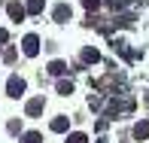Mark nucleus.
<instances>
[{
  "instance_id": "obj_1",
  "label": "nucleus",
  "mask_w": 149,
  "mask_h": 143,
  "mask_svg": "<svg viewBox=\"0 0 149 143\" xmlns=\"http://www.w3.org/2000/svg\"><path fill=\"white\" fill-rule=\"evenodd\" d=\"M6 91H9V98H22V94H24V79L9 76V82H6Z\"/></svg>"
},
{
  "instance_id": "obj_2",
  "label": "nucleus",
  "mask_w": 149,
  "mask_h": 143,
  "mask_svg": "<svg viewBox=\"0 0 149 143\" xmlns=\"http://www.w3.org/2000/svg\"><path fill=\"white\" fill-rule=\"evenodd\" d=\"M22 49H24V55H37V52H40V40L33 37V33H28L24 43H22Z\"/></svg>"
},
{
  "instance_id": "obj_3",
  "label": "nucleus",
  "mask_w": 149,
  "mask_h": 143,
  "mask_svg": "<svg viewBox=\"0 0 149 143\" xmlns=\"http://www.w3.org/2000/svg\"><path fill=\"white\" fill-rule=\"evenodd\" d=\"M43 107H46L43 98H33V100H28V107H24V110H28V116H40V113H43Z\"/></svg>"
},
{
  "instance_id": "obj_4",
  "label": "nucleus",
  "mask_w": 149,
  "mask_h": 143,
  "mask_svg": "<svg viewBox=\"0 0 149 143\" xmlns=\"http://www.w3.org/2000/svg\"><path fill=\"white\" fill-rule=\"evenodd\" d=\"M134 137H137V140L149 137V122H137V125H134Z\"/></svg>"
},
{
  "instance_id": "obj_5",
  "label": "nucleus",
  "mask_w": 149,
  "mask_h": 143,
  "mask_svg": "<svg viewBox=\"0 0 149 143\" xmlns=\"http://www.w3.org/2000/svg\"><path fill=\"white\" fill-rule=\"evenodd\" d=\"M82 61H85V64H97V61H100V52H97V49H91V46H88V49L82 52Z\"/></svg>"
},
{
  "instance_id": "obj_6",
  "label": "nucleus",
  "mask_w": 149,
  "mask_h": 143,
  "mask_svg": "<svg viewBox=\"0 0 149 143\" xmlns=\"http://www.w3.org/2000/svg\"><path fill=\"white\" fill-rule=\"evenodd\" d=\"M6 9H9V15L15 18V22H22V18H24V6H22V3H9Z\"/></svg>"
},
{
  "instance_id": "obj_7",
  "label": "nucleus",
  "mask_w": 149,
  "mask_h": 143,
  "mask_svg": "<svg viewBox=\"0 0 149 143\" xmlns=\"http://www.w3.org/2000/svg\"><path fill=\"white\" fill-rule=\"evenodd\" d=\"M67 125H70V119H64V116L52 119V131H58V134H64V131H67Z\"/></svg>"
},
{
  "instance_id": "obj_8",
  "label": "nucleus",
  "mask_w": 149,
  "mask_h": 143,
  "mask_svg": "<svg viewBox=\"0 0 149 143\" xmlns=\"http://www.w3.org/2000/svg\"><path fill=\"white\" fill-rule=\"evenodd\" d=\"M49 73H52V76H64V73H67V64H64V61H52V64H49Z\"/></svg>"
},
{
  "instance_id": "obj_9",
  "label": "nucleus",
  "mask_w": 149,
  "mask_h": 143,
  "mask_svg": "<svg viewBox=\"0 0 149 143\" xmlns=\"http://www.w3.org/2000/svg\"><path fill=\"white\" fill-rule=\"evenodd\" d=\"M55 22H70V6H55Z\"/></svg>"
},
{
  "instance_id": "obj_10",
  "label": "nucleus",
  "mask_w": 149,
  "mask_h": 143,
  "mask_svg": "<svg viewBox=\"0 0 149 143\" xmlns=\"http://www.w3.org/2000/svg\"><path fill=\"white\" fill-rule=\"evenodd\" d=\"M58 94H73V82L61 79V82H58Z\"/></svg>"
},
{
  "instance_id": "obj_11",
  "label": "nucleus",
  "mask_w": 149,
  "mask_h": 143,
  "mask_svg": "<svg viewBox=\"0 0 149 143\" xmlns=\"http://www.w3.org/2000/svg\"><path fill=\"white\" fill-rule=\"evenodd\" d=\"M28 12H43V0H28Z\"/></svg>"
},
{
  "instance_id": "obj_12",
  "label": "nucleus",
  "mask_w": 149,
  "mask_h": 143,
  "mask_svg": "<svg viewBox=\"0 0 149 143\" xmlns=\"http://www.w3.org/2000/svg\"><path fill=\"white\" fill-rule=\"evenodd\" d=\"M40 140H43V137H40L37 131H31V134H24V137H22V143H40Z\"/></svg>"
},
{
  "instance_id": "obj_13",
  "label": "nucleus",
  "mask_w": 149,
  "mask_h": 143,
  "mask_svg": "<svg viewBox=\"0 0 149 143\" xmlns=\"http://www.w3.org/2000/svg\"><path fill=\"white\" fill-rule=\"evenodd\" d=\"M67 143H88V137H85V134H70Z\"/></svg>"
},
{
  "instance_id": "obj_14",
  "label": "nucleus",
  "mask_w": 149,
  "mask_h": 143,
  "mask_svg": "<svg viewBox=\"0 0 149 143\" xmlns=\"http://www.w3.org/2000/svg\"><path fill=\"white\" fill-rule=\"evenodd\" d=\"M82 6H85V9H97L100 0H82Z\"/></svg>"
},
{
  "instance_id": "obj_15",
  "label": "nucleus",
  "mask_w": 149,
  "mask_h": 143,
  "mask_svg": "<svg viewBox=\"0 0 149 143\" xmlns=\"http://www.w3.org/2000/svg\"><path fill=\"white\" fill-rule=\"evenodd\" d=\"M6 37H9V33H6L3 28H0V43H6Z\"/></svg>"
},
{
  "instance_id": "obj_16",
  "label": "nucleus",
  "mask_w": 149,
  "mask_h": 143,
  "mask_svg": "<svg viewBox=\"0 0 149 143\" xmlns=\"http://www.w3.org/2000/svg\"><path fill=\"white\" fill-rule=\"evenodd\" d=\"M97 143H107V140H97Z\"/></svg>"
}]
</instances>
